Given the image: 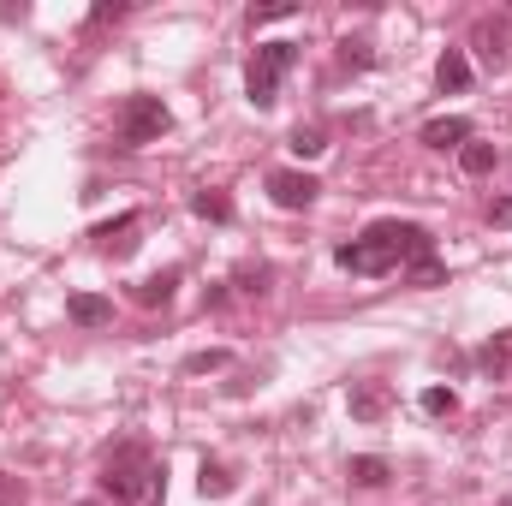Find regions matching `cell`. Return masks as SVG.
Here are the masks:
<instances>
[{
	"label": "cell",
	"mask_w": 512,
	"mask_h": 506,
	"mask_svg": "<svg viewBox=\"0 0 512 506\" xmlns=\"http://www.w3.org/2000/svg\"><path fill=\"white\" fill-rule=\"evenodd\" d=\"M292 60H298V48H292V42H262V48H256L251 78H245L251 108H274V102H280V78L292 72Z\"/></svg>",
	"instance_id": "obj_2"
},
{
	"label": "cell",
	"mask_w": 512,
	"mask_h": 506,
	"mask_svg": "<svg viewBox=\"0 0 512 506\" xmlns=\"http://www.w3.org/2000/svg\"><path fill=\"white\" fill-rule=\"evenodd\" d=\"M435 84H441V90H465V84H471V60H465V48H447V54H441Z\"/></svg>",
	"instance_id": "obj_10"
},
{
	"label": "cell",
	"mask_w": 512,
	"mask_h": 506,
	"mask_svg": "<svg viewBox=\"0 0 512 506\" xmlns=\"http://www.w3.org/2000/svg\"><path fill=\"white\" fill-rule=\"evenodd\" d=\"M197 489L221 501V495H233V471H227V465H209V459H203V477H197Z\"/></svg>",
	"instance_id": "obj_15"
},
{
	"label": "cell",
	"mask_w": 512,
	"mask_h": 506,
	"mask_svg": "<svg viewBox=\"0 0 512 506\" xmlns=\"http://www.w3.org/2000/svg\"><path fill=\"white\" fill-rule=\"evenodd\" d=\"M405 280H411V286H441L447 268H441L435 256H423V262H405Z\"/></svg>",
	"instance_id": "obj_16"
},
{
	"label": "cell",
	"mask_w": 512,
	"mask_h": 506,
	"mask_svg": "<svg viewBox=\"0 0 512 506\" xmlns=\"http://www.w3.org/2000/svg\"><path fill=\"white\" fill-rule=\"evenodd\" d=\"M346 477H352L358 489H382L387 477H393V465H387L382 453H358V459H346Z\"/></svg>",
	"instance_id": "obj_8"
},
{
	"label": "cell",
	"mask_w": 512,
	"mask_h": 506,
	"mask_svg": "<svg viewBox=\"0 0 512 506\" xmlns=\"http://www.w3.org/2000/svg\"><path fill=\"white\" fill-rule=\"evenodd\" d=\"M173 286H179V274L167 268V274H149V280H143L131 298H137V304H167V298H173Z\"/></svg>",
	"instance_id": "obj_14"
},
{
	"label": "cell",
	"mask_w": 512,
	"mask_h": 506,
	"mask_svg": "<svg viewBox=\"0 0 512 506\" xmlns=\"http://www.w3.org/2000/svg\"><path fill=\"white\" fill-rule=\"evenodd\" d=\"M477 358H483V370H489V376H507V370H512V328H501Z\"/></svg>",
	"instance_id": "obj_11"
},
{
	"label": "cell",
	"mask_w": 512,
	"mask_h": 506,
	"mask_svg": "<svg viewBox=\"0 0 512 506\" xmlns=\"http://www.w3.org/2000/svg\"><path fill=\"white\" fill-rule=\"evenodd\" d=\"M423 143H429V149H465V143H471V120H459V114L429 120V126H423Z\"/></svg>",
	"instance_id": "obj_7"
},
{
	"label": "cell",
	"mask_w": 512,
	"mask_h": 506,
	"mask_svg": "<svg viewBox=\"0 0 512 506\" xmlns=\"http://www.w3.org/2000/svg\"><path fill=\"white\" fill-rule=\"evenodd\" d=\"M102 495H114L120 506L143 501V495H161V471L149 465V447L126 441V447L108 453V465H102Z\"/></svg>",
	"instance_id": "obj_1"
},
{
	"label": "cell",
	"mask_w": 512,
	"mask_h": 506,
	"mask_svg": "<svg viewBox=\"0 0 512 506\" xmlns=\"http://www.w3.org/2000/svg\"><path fill=\"white\" fill-rule=\"evenodd\" d=\"M191 209H197L203 221H233V197H227V191H197Z\"/></svg>",
	"instance_id": "obj_13"
},
{
	"label": "cell",
	"mask_w": 512,
	"mask_h": 506,
	"mask_svg": "<svg viewBox=\"0 0 512 506\" xmlns=\"http://www.w3.org/2000/svg\"><path fill=\"white\" fill-rule=\"evenodd\" d=\"M292 149H298V155H322V149H328V143H322V131H292Z\"/></svg>",
	"instance_id": "obj_20"
},
{
	"label": "cell",
	"mask_w": 512,
	"mask_h": 506,
	"mask_svg": "<svg viewBox=\"0 0 512 506\" xmlns=\"http://www.w3.org/2000/svg\"><path fill=\"white\" fill-rule=\"evenodd\" d=\"M477 42H483V60H501V54H507V42H501V30H495V24H483V30H477Z\"/></svg>",
	"instance_id": "obj_19"
},
{
	"label": "cell",
	"mask_w": 512,
	"mask_h": 506,
	"mask_svg": "<svg viewBox=\"0 0 512 506\" xmlns=\"http://www.w3.org/2000/svg\"><path fill=\"white\" fill-rule=\"evenodd\" d=\"M495 161H501V155H495V143H465V149H459V167H465L471 179L495 173Z\"/></svg>",
	"instance_id": "obj_12"
},
{
	"label": "cell",
	"mask_w": 512,
	"mask_h": 506,
	"mask_svg": "<svg viewBox=\"0 0 512 506\" xmlns=\"http://www.w3.org/2000/svg\"><path fill=\"white\" fill-rule=\"evenodd\" d=\"M316 179L310 173H292V167H280V173H268V197L280 203V209H310L316 203Z\"/></svg>",
	"instance_id": "obj_5"
},
{
	"label": "cell",
	"mask_w": 512,
	"mask_h": 506,
	"mask_svg": "<svg viewBox=\"0 0 512 506\" xmlns=\"http://www.w3.org/2000/svg\"><path fill=\"white\" fill-rule=\"evenodd\" d=\"M489 221H495V227H512V197H501V203H489Z\"/></svg>",
	"instance_id": "obj_21"
},
{
	"label": "cell",
	"mask_w": 512,
	"mask_h": 506,
	"mask_svg": "<svg viewBox=\"0 0 512 506\" xmlns=\"http://www.w3.org/2000/svg\"><path fill=\"white\" fill-rule=\"evenodd\" d=\"M66 316H72L78 328H102V322L114 316V304H108V298H96V292H78V298H66Z\"/></svg>",
	"instance_id": "obj_9"
},
{
	"label": "cell",
	"mask_w": 512,
	"mask_h": 506,
	"mask_svg": "<svg viewBox=\"0 0 512 506\" xmlns=\"http://www.w3.org/2000/svg\"><path fill=\"white\" fill-rule=\"evenodd\" d=\"M334 262L346 268V274H393L399 268V251L387 245V233H382V221L364 233V239H352V245H340L334 251Z\"/></svg>",
	"instance_id": "obj_4"
},
{
	"label": "cell",
	"mask_w": 512,
	"mask_h": 506,
	"mask_svg": "<svg viewBox=\"0 0 512 506\" xmlns=\"http://www.w3.org/2000/svg\"><path fill=\"white\" fill-rule=\"evenodd\" d=\"M423 411H429V417H453V411H459V393H453V387H429V393H423Z\"/></svg>",
	"instance_id": "obj_17"
},
{
	"label": "cell",
	"mask_w": 512,
	"mask_h": 506,
	"mask_svg": "<svg viewBox=\"0 0 512 506\" xmlns=\"http://www.w3.org/2000/svg\"><path fill=\"white\" fill-rule=\"evenodd\" d=\"M346 405H352V417H358V423H376V417H387V405H393V393H387L382 381H358Z\"/></svg>",
	"instance_id": "obj_6"
},
{
	"label": "cell",
	"mask_w": 512,
	"mask_h": 506,
	"mask_svg": "<svg viewBox=\"0 0 512 506\" xmlns=\"http://www.w3.org/2000/svg\"><path fill=\"white\" fill-rule=\"evenodd\" d=\"M185 370H191V376H209V370H227V352H197V358H185Z\"/></svg>",
	"instance_id": "obj_18"
},
{
	"label": "cell",
	"mask_w": 512,
	"mask_h": 506,
	"mask_svg": "<svg viewBox=\"0 0 512 506\" xmlns=\"http://www.w3.org/2000/svg\"><path fill=\"white\" fill-rule=\"evenodd\" d=\"M167 126H173V114H167L161 96H126V102H120V149L161 143V131Z\"/></svg>",
	"instance_id": "obj_3"
}]
</instances>
